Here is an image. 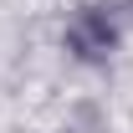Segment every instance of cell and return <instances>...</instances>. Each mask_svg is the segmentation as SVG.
Returning <instances> with one entry per match:
<instances>
[{"mask_svg":"<svg viewBox=\"0 0 133 133\" xmlns=\"http://www.w3.org/2000/svg\"><path fill=\"white\" fill-rule=\"evenodd\" d=\"M123 41V10L118 0H87L66 21V51L77 62H108Z\"/></svg>","mask_w":133,"mask_h":133,"instance_id":"obj_1","label":"cell"}]
</instances>
